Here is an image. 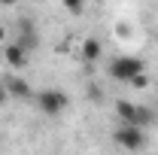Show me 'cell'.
I'll return each instance as SVG.
<instances>
[{
	"label": "cell",
	"mask_w": 158,
	"mask_h": 155,
	"mask_svg": "<svg viewBox=\"0 0 158 155\" xmlns=\"http://www.w3.org/2000/svg\"><path fill=\"white\" fill-rule=\"evenodd\" d=\"M34 103H37V110L43 116H61L67 107H70V97L67 91H61V88H40L37 94H34Z\"/></svg>",
	"instance_id": "1"
},
{
	"label": "cell",
	"mask_w": 158,
	"mask_h": 155,
	"mask_svg": "<svg viewBox=\"0 0 158 155\" xmlns=\"http://www.w3.org/2000/svg\"><path fill=\"white\" fill-rule=\"evenodd\" d=\"M143 70H146V64H143V58H137V55H118V58H113V64H110V76L118 79V82H137V79L143 76Z\"/></svg>",
	"instance_id": "2"
},
{
	"label": "cell",
	"mask_w": 158,
	"mask_h": 155,
	"mask_svg": "<svg viewBox=\"0 0 158 155\" xmlns=\"http://www.w3.org/2000/svg\"><path fill=\"white\" fill-rule=\"evenodd\" d=\"M116 113H118V122L122 125H137V128H146L155 119V113L149 107H140V103H131V100H118Z\"/></svg>",
	"instance_id": "3"
},
{
	"label": "cell",
	"mask_w": 158,
	"mask_h": 155,
	"mask_svg": "<svg viewBox=\"0 0 158 155\" xmlns=\"http://www.w3.org/2000/svg\"><path fill=\"white\" fill-rule=\"evenodd\" d=\"M113 140H116L122 149H128V152H140V149L146 146V128L122 125V122H118V128L113 131Z\"/></svg>",
	"instance_id": "4"
},
{
	"label": "cell",
	"mask_w": 158,
	"mask_h": 155,
	"mask_svg": "<svg viewBox=\"0 0 158 155\" xmlns=\"http://www.w3.org/2000/svg\"><path fill=\"white\" fill-rule=\"evenodd\" d=\"M3 58L9 67H24L27 64V49H21L19 43H9L6 49H3Z\"/></svg>",
	"instance_id": "5"
},
{
	"label": "cell",
	"mask_w": 158,
	"mask_h": 155,
	"mask_svg": "<svg viewBox=\"0 0 158 155\" xmlns=\"http://www.w3.org/2000/svg\"><path fill=\"white\" fill-rule=\"evenodd\" d=\"M100 55H103V46H100V40L88 37L85 43H82V61H85V64H94Z\"/></svg>",
	"instance_id": "6"
},
{
	"label": "cell",
	"mask_w": 158,
	"mask_h": 155,
	"mask_svg": "<svg viewBox=\"0 0 158 155\" xmlns=\"http://www.w3.org/2000/svg\"><path fill=\"white\" fill-rule=\"evenodd\" d=\"M31 85L24 82V79H6V94H15V97H27Z\"/></svg>",
	"instance_id": "7"
},
{
	"label": "cell",
	"mask_w": 158,
	"mask_h": 155,
	"mask_svg": "<svg viewBox=\"0 0 158 155\" xmlns=\"http://www.w3.org/2000/svg\"><path fill=\"white\" fill-rule=\"evenodd\" d=\"M61 3H64V9L73 12V15H79V12L85 9V0H61Z\"/></svg>",
	"instance_id": "8"
},
{
	"label": "cell",
	"mask_w": 158,
	"mask_h": 155,
	"mask_svg": "<svg viewBox=\"0 0 158 155\" xmlns=\"http://www.w3.org/2000/svg\"><path fill=\"white\" fill-rule=\"evenodd\" d=\"M0 6H15V0H0Z\"/></svg>",
	"instance_id": "9"
},
{
	"label": "cell",
	"mask_w": 158,
	"mask_h": 155,
	"mask_svg": "<svg viewBox=\"0 0 158 155\" xmlns=\"http://www.w3.org/2000/svg\"><path fill=\"white\" fill-rule=\"evenodd\" d=\"M3 40H6V31H3V27H0V43H3Z\"/></svg>",
	"instance_id": "10"
}]
</instances>
